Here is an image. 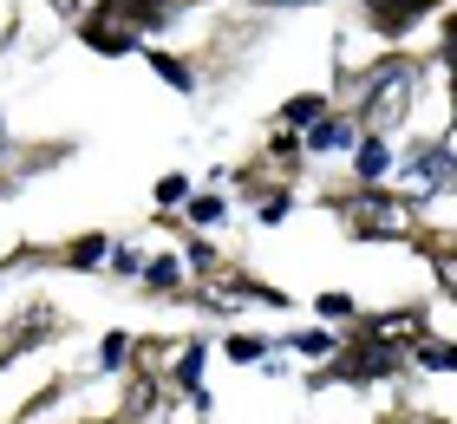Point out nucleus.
<instances>
[{"mask_svg":"<svg viewBox=\"0 0 457 424\" xmlns=\"http://www.w3.org/2000/svg\"><path fill=\"white\" fill-rule=\"evenodd\" d=\"M405 359H399V339H372V333H360L353 346L334 359V366L320 372V386H334V378H353V386H366V378H392Z\"/></svg>","mask_w":457,"mask_h":424,"instance_id":"nucleus-1","label":"nucleus"},{"mask_svg":"<svg viewBox=\"0 0 457 424\" xmlns=\"http://www.w3.org/2000/svg\"><path fill=\"white\" fill-rule=\"evenodd\" d=\"M405 104H411V66H405V59H386V66L372 72V98L360 104V112H366V131H372V137L392 131V124L405 118Z\"/></svg>","mask_w":457,"mask_h":424,"instance_id":"nucleus-2","label":"nucleus"},{"mask_svg":"<svg viewBox=\"0 0 457 424\" xmlns=\"http://www.w3.org/2000/svg\"><path fill=\"white\" fill-rule=\"evenodd\" d=\"M340 216H353L360 236H405V203L379 196V189H360V196H340Z\"/></svg>","mask_w":457,"mask_h":424,"instance_id":"nucleus-3","label":"nucleus"},{"mask_svg":"<svg viewBox=\"0 0 457 424\" xmlns=\"http://www.w3.org/2000/svg\"><path fill=\"white\" fill-rule=\"evenodd\" d=\"M431 7H438V0H366V20L379 33H411Z\"/></svg>","mask_w":457,"mask_h":424,"instance_id":"nucleus-4","label":"nucleus"},{"mask_svg":"<svg viewBox=\"0 0 457 424\" xmlns=\"http://www.w3.org/2000/svg\"><path fill=\"white\" fill-rule=\"evenodd\" d=\"M86 39H92L98 53H131V46H137V27H131V20H118V13H105V7H98V13L86 20Z\"/></svg>","mask_w":457,"mask_h":424,"instance_id":"nucleus-5","label":"nucleus"},{"mask_svg":"<svg viewBox=\"0 0 457 424\" xmlns=\"http://www.w3.org/2000/svg\"><path fill=\"white\" fill-rule=\"evenodd\" d=\"M98 7H105V13H118V20H131L137 33H144V27H163V13H170L163 0H98Z\"/></svg>","mask_w":457,"mask_h":424,"instance_id":"nucleus-6","label":"nucleus"},{"mask_svg":"<svg viewBox=\"0 0 457 424\" xmlns=\"http://www.w3.org/2000/svg\"><path fill=\"white\" fill-rule=\"evenodd\" d=\"M353 170H360L366 183H379L386 170H392V151H386V137H366V151H360V163H353Z\"/></svg>","mask_w":457,"mask_h":424,"instance_id":"nucleus-7","label":"nucleus"},{"mask_svg":"<svg viewBox=\"0 0 457 424\" xmlns=\"http://www.w3.org/2000/svg\"><path fill=\"white\" fill-rule=\"evenodd\" d=\"M320 112H327V98H320V92H301V98H287V104H281V118H287V124H320Z\"/></svg>","mask_w":457,"mask_h":424,"instance_id":"nucleus-8","label":"nucleus"},{"mask_svg":"<svg viewBox=\"0 0 457 424\" xmlns=\"http://www.w3.org/2000/svg\"><path fill=\"white\" fill-rule=\"evenodd\" d=\"M307 144H314V151H340V144H353V124H346V118H320Z\"/></svg>","mask_w":457,"mask_h":424,"instance_id":"nucleus-9","label":"nucleus"},{"mask_svg":"<svg viewBox=\"0 0 457 424\" xmlns=\"http://www.w3.org/2000/svg\"><path fill=\"white\" fill-rule=\"evenodd\" d=\"M151 66H157L163 79H170V85H177V92H196V72H190V66H183V59H177V53H151Z\"/></svg>","mask_w":457,"mask_h":424,"instance_id":"nucleus-10","label":"nucleus"},{"mask_svg":"<svg viewBox=\"0 0 457 424\" xmlns=\"http://www.w3.org/2000/svg\"><path fill=\"white\" fill-rule=\"evenodd\" d=\"M419 366H431V372H457V346H451V339H425V346H419Z\"/></svg>","mask_w":457,"mask_h":424,"instance_id":"nucleus-11","label":"nucleus"},{"mask_svg":"<svg viewBox=\"0 0 457 424\" xmlns=\"http://www.w3.org/2000/svg\"><path fill=\"white\" fill-rule=\"evenodd\" d=\"M445 72H451V124H457V13L445 20Z\"/></svg>","mask_w":457,"mask_h":424,"instance_id":"nucleus-12","label":"nucleus"},{"mask_svg":"<svg viewBox=\"0 0 457 424\" xmlns=\"http://www.w3.org/2000/svg\"><path fill=\"white\" fill-rule=\"evenodd\" d=\"M98 254H105V236H86V242H72V268H92Z\"/></svg>","mask_w":457,"mask_h":424,"instance_id":"nucleus-13","label":"nucleus"},{"mask_svg":"<svg viewBox=\"0 0 457 424\" xmlns=\"http://www.w3.org/2000/svg\"><path fill=\"white\" fill-rule=\"evenodd\" d=\"M196 366H203V346H190L177 359V386H196Z\"/></svg>","mask_w":457,"mask_h":424,"instance_id":"nucleus-14","label":"nucleus"},{"mask_svg":"<svg viewBox=\"0 0 457 424\" xmlns=\"http://www.w3.org/2000/svg\"><path fill=\"white\" fill-rule=\"evenodd\" d=\"M190 222H222V203L216 196H196L190 203Z\"/></svg>","mask_w":457,"mask_h":424,"instance_id":"nucleus-15","label":"nucleus"},{"mask_svg":"<svg viewBox=\"0 0 457 424\" xmlns=\"http://www.w3.org/2000/svg\"><path fill=\"white\" fill-rule=\"evenodd\" d=\"M320 313H327V320H340V313L353 320V301H346V294H320Z\"/></svg>","mask_w":457,"mask_h":424,"instance_id":"nucleus-16","label":"nucleus"},{"mask_svg":"<svg viewBox=\"0 0 457 424\" xmlns=\"http://www.w3.org/2000/svg\"><path fill=\"white\" fill-rule=\"evenodd\" d=\"M183 189H190L183 177H163V183H157V203H183Z\"/></svg>","mask_w":457,"mask_h":424,"instance_id":"nucleus-17","label":"nucleus"},{"mask_svg":"<svg viewBox=\"0 0 457 424\" xmlns=\"http://www.w3.org/2000/svg\"><path fill=\"white\" fill-rule=\"evenodd\" d=\"M124 353H131V339L112 333V339H105V366H124Z\"/></svg>","mask_w":457,"mask_h":424,"instance_id":"nucleus-18","label":"nucleus"},{"mask_svg":"<svg viewBox=\"0 0 457 424\" xmlns=\"http://www.w3.org/2000/svg\"><path fill=\"white\" fill-rule=\"evenodd\" d=\"M151 287H177V262H151Z\"/></svg>","mask_w":457,"mask_h":424,"instance_id":"nucleus-19","label":"nucleus"},{"mask_svg":"<svg viewBox=\"0 0 457 424\" xmlns=\"http://www.w3.org/2000/svg\"><path fill=\"white\" fill-rule=\"evenodd\" d=\"M255 353H262V339H242V333L228 339V359H255Z\"/></svg>","mask_w":457,"mask_h":424,"instance_id":"nucleus-20","label":"nucleus"},{"mask_svg":"<svg viewBox=\"0 0 457 424\" xmlns=\"http://www.w3.org/2000/svg\"><path fill=\"white\" fill-rule=\"evenodd\" d=\"M438 281H445V287L457 294V254H445V262H438Z\"/></svg>","mask_w":457,"mask_h":424,"instance_id":"nucleus-21","label":"nucleus"},{"mask_svg":"<svg viewBox=\"0 0 457 424\" xmlns=\"http://www.w3.org/2000/svg\"><path fill=\"white\" fill-rule=\"evenodd\" d=\"M255 7H307V0H255Z\"/></svg>","mask_w":457,"mask_h":424,"instance_id":"nucleus-22","label":"nucleus"},{"mask_svg":"<svg viewBox=\"0 0 457 424\" xmlns=\"http://www.w3.org/2000/svg\"><path fill=\"white\" fill-rule=\"evenodd\" d=\"M53 7H59V13H72V7H79V0H53Z\"/></svg>","mask_w":457,"mask_h":424,"instance_id":"nucleus-23","label":"nucleus"},{"mask_svg":"<svg viewBox=\"0 0 457 424\" xmlns=\"http://www.w3.org/2000/svg\"><path fill=\"white\" fill-rule=\"evenodd\" d=\"M451 183H457V170H451Z\"/></svg>","mask_w":457,"mask_h":424,"instance_id":"nucleus-24","label":"nucleus"}]
</instances>
